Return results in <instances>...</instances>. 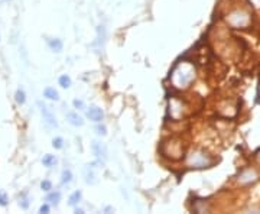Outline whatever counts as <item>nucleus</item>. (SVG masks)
<instances>
[{
  "label": "nucleus",
  "mask_w": 260,
  "mask_h": 214,
  "mask_svg": "<svg viewBox=\"0 0 260 214\" xmlns=\"http://www.w3.org/2000/svg\"><path fill=\"white\" fill-rule=\"evenodd\" d=\"M169 80L178 90H185L195 80V67L191 61H179L172 68Z\"/></svg>",
  "instance_id": "1"
},
{
  "label": "nucleus",
  "mask_w": 260,
  "mask_h": 214,
  "mask_svg": "<svg viewBox=\"0 0 260 214\" xmlns=\"http://www.w3.org/2000/svg\"><path fill=\"white\" fill-rule=\"evenodd\" d=\"M185 164L186 167L192 168V169H204V168L213 167L215 164V159L204 150L197 149V150H192L186 155Z\"/></svg>",
  "instance_id": "2"
},
{
  "label": "nucleus",
  "mask_w": 260,
  "mask_h": 214,
  "mask_svg": "<svg viewBox=\"0 0 260 214\" xmlns=\"http://www.w3.org/2000/svg\"><path fill=\"white\" fill-rule=\"evenodd\" d=\"M184 152H185L184 145L178 138H171V139L162 142V145H160V154L172 161H178L182 158Z\"/></svg>",
  "instance_id": "3"
},
{
  "label": "nucleus",
  "mask_w": 260,
  "mask_h": 214,
  "mask_svg": "<svg viewBox=\"0 0 260 214\" xmlns=\"http://www.w3.org/2000/svg\"><path fill=\"white\" fill-rule=\"evenodd\" d=\"M225 22H227L232 28H247L251 22L250 13L244 9L232 10L230 13H227Z\"/></svg>",
  "instance_id": "4"
},
{
  "label": "nucleus",
  "mask_w": 260,
  "mask_h": 214,
  "mask_svg": "<svg viewBox=\"0 0 260 214\" xmlns=\"http://www.w3.org/2000/svg\"><path fill=\"white\" fill-rule=\"evenodd\" d=\"M186 112H188V106L185 102L179 100L177 97H172L169 100V116L174 120H181L182 117H185Z\"/></svg>",
  "instance_id": "5"
},
{
  "label": "nucleus",
  "mask_w": 260,
  "mask_h": 214,
  "mask_svg": "<svg viewBox=\"0 0 260 214\" xmlns=\"http://www.w3.org/2000/svg\"><path fill=\"white\" fill-rule=\"evenodd\" d=\"M38 106H39V110H41V114H42V117H44V121L47 123L48 128H56L58 126V123H56L55 116L52 114V112L48 109L47 106L44 104V103H38Z\"/></svg>",
  "instance_id": "6"
},
{
  "label": "nucleus",
  "mask_w": 260,
  "mask_h": 214,
  "mask_svg": "<svg viewBox=\"0 0 260 214\" xmlns=\"http://www.w3.org/2000/svg\"><path fill=\"white\" fill-rule=\"evenodd\" d=\"M91 149H93L94 155L97 157L99 161H106V159H107V148H106L104 143L94 140L93 145H91Z\"/></svg>",
  "instance_id": "7"
},
{
  "label": "nucleus",
  "mask_w": 260,
  "mask_h": 214,
  "mask_svg": "<svg viewBox=\"0 0 260 214\" xmlns=\"http://www.w3.org/2000/svg\"><path fill=\"white\" fill-rule=\"evenodd\" d=\"M257 178H259V175L256 174L254 169H246L239 175V182L240 184H251V182L257 181Z\"/></svg>",
  "instance_id": "8"
},
{
  "label": "nucleus",
  "mask_w": 260,
  "mask_h": 214,
  "mask_svg": "<svg viewBox=\"0 0 260 214\" xmlns=\"http://www.w3.org/2000/svg\"><path fill=\"white\" fill-rule=\"evenodd\" d=\"M87 117L90 119L94 123H100V121L104 119V113L100 107H97V106H93V107H90L88 110H87Z\"/></svg>",
  "instance_id": "9"
},
{
  "label": "nucleus",
  "mask_w": 260,
  "mask_h": 214,
  "mask_svg": "<svg viewBox=\"0 0 260 214\" xmlns=\"http://www.w3.org/2000/svg\"><path fill=\"white\" fill-rule=\"evenodd\" d=\"M84 178H85V182L90 184V186H94L97 182V175L94 172L93 167H90V165L85 167V169H84Z\"/></svg>",
  "instance_id": "10"
},
{
  "label": "nucleus",
  "mask_w": 260,
  "mask_h": 214,
  "mask_svg": "<svg viewBox=\"0 0 260 214\" xmlns=\"http://www.w3.org/2000/svg\"><path fill=\"white\" fill-rule=\"evenodd\" d=\"M67 120L70 121L73 126H83L84 125V120L81 116H78V113L75 112H71L67 114Z\"/></svg>",
  "instance_id": "11"
},
{
  "label": "nucleus",
  "mask_w": 260,
  "mask_h": 214,
  "mask_svg": "<svg viewBox=\"0 0 260 214\" xmlns=\"http://www.w3.org/2000/svg\"><path fill=\"white\" fill-rule=\"evenodd\" d=\"M48 45L54 52H61L62 51V41L61 39H48Z\"/></svg>",
  "instance_id": "12"
},
{
  "label": "nucleus",
  "mask_w": 260,
  "mask_h": 214,
  "mask_svg": "<svg viewBox=\"0 0 260 214\" xmlns=\"http://www.w3.org/2000/svg\"><path fill=\"white\" fill-rule=\"evenodd\" d=\"M44 96L47 97L48 100H58V91H56L55 88H52V87H47L44 90Z\"/></svg>",
  "instance_id": "13"
},
{
  "label": "nucleus",
  "mask_w": 260,
  "mask_h": 214,
  "mask_svg": "<svg viewBox=\"0 0 260 214\" xmlns=\"http://www.w3.org/2000/svg\"><path fill=\"white\" fill-rule=\"evenodd\" d=\"M59 200H61V193H58V191H55V193H51V194L47 197V201H49V204L56 205L58 203H59Z\"/></svg>",
  "instance_id": "14"
},
{
  "label": "nucleus",
  "mask_w": 260,
  "mask_h": 214,
  "mask_svg": "<svg viewBox=\"0 0 260 214\" xmlns=\"http://www.w3.org/2000/svg\"><path fill=\"white\" fill-rule=\"evenodd\" d=\"M97 34H99V37H97V41H95V44L97 45H103V42H104V38H106V29L103 25H100L99 28H97Z\"/></svg>",
  "instance_id": "15"
},
{
  "label": "nucleus",
  "mask_w": 260,
  "mask_h": 214,
  "mask_svg": "<svg viewBox=\"0 0 260 214\" xmlns=\"http://www.w3.org/2000/svg\"><path fill=\"white\" fill-rule=\"evenodd\" d=\"M55 162H56V159L54 155H45V157H44V159H42V164H44V165L48 168L52 167Z\"/></svg>",
  "instance_id": "16"
},
{
  "label": "nucleus",
  "mask_w": 260,
  "mask_h": 214,
  "mask_svg": "<svg viewBox=\"0 0 260 214\" xmlns=\"http://www.w3.org/2000/svg\"><path fill=\"white\" fill-rule=\"evenodd\" d=\"M59 85H61L62 88L71 87V78H70L68 75H61V77H59Z\"/></svg>",
  "instance_id": "17"
},
{
  "label": "nucleus",
  "mask_w": 260,
  "mask_h": 214,
  "mask_svg": "<svg viewBox=\"0 0 260 214\" xmlns=\"http://www.w3.org/2000/svg\"><path fill=\"white\" fill-rule=\"evenodd\" d=\"M62 184H68V182H71L73 181V172L70 171V169H64L62 171Z\"/></svg>",
  "instance_id": "18"
},
{
  "label": "nucleus",
  "mask_w": 260,
  "mask_h": 214,
  "mask_svg": "<svg viewBox=\"0 0 260 214\" xmlns=\"http://www.w3.org/2000/svg\"><path fill=\"white\" fill-rule=\"evenodd\" d=\"M80 200H81V193L80 191H75L74 194L70 197V205H77L80 203Z\"/></svg>",
  "instance_id": "19"
},
{
  "label": "nucleus",
  "mask_w": 260,
  "mask_h": 214,
  "mask_svg": "<svg viewBox=\"0 0 260 214\" xmlns=\"http://www.w3.org/2000/svg\"><path fill=\"white\" fill-rule=\"evenodd\" d=\"M25 100H26L25 93H23L22 90H18V91H16V103H19V104H23Z\"/></svg>",
  "instance_id": "20"
},
{
  "label": "nucleus",
  "mask_w": 260,
  "mask_h": 214,
  "mask_svg": "<svg viewBox=\"0 0 260 214\" xmlns=\"http://www.w3.org/2000/svg\"><path fill=\"white\" fill-rule=\"evenodd\" d=\"M41 188H42L44 191H49V190H52V182H51V181H48V179H45V181H42V182H41Z\"/></svg>",
  "instance_id": "21"
},
{
  "label": "nucleus",
  "mask_w": 260,
  "mask_h": 214,
  "mask_svg": "<svg viewBox=\"0 0 260 214\" xmlns=\"http://www.w3.org/2000/svg\"><path fill=\"white\" fill-rule=\"evenodd\" d=\"M95 131H97V135H100V136H106V135H107V129H106V126H103V125H99V126L95 128Z\"/></svg>",
  "instance_id": "22"
},
{
  "label": "nucleus",
  "mask_w": 260,
  "mask_h": 214,
  "mask_svg": "<svg viewBox=\"0 0 260 214\" xmlns=\"http://www.w3.org/2000/svg\"><path fill=\"white\" fill-rule=\"evenodd\" d=\"M62 143H64V140L61 139V138H55V139L52 140V146L56 149L62 148Z\"/></svg>",
  "instance_id": "23"
},
{
  "label": "nucleus",
  "mask_w": 260,
  "mask_h": 214,
  "mask_svg": "<svg viewBox=\"0 0 260 214\" xmlns=\"http://www.w3.org/2000/svg\"><path fill=\"white\" fill-rule=\"evenodd\" d=\"M8 204V196H6V193L5 191H0V205H5Z\"/></svg>",
  "instance_id": "24"
},
{
  "label": "nucleus",
  "mask_w": 260,
  "mask_h": 214,
  "mask_svg": "<svg viewBox=\"0 0 260 214\" xmlns=\"http://www.w3.org/2000/svg\"><path fill=\"white\" fill-rule=\"evenodd\" d=\"M74 107L78 109V110H83L84 109V103L81 100H74Z\"/></svg>",
  "instance_id": "25"
},
{
  "label": "nucleus",
  "mask_w": 260,
  "mask_h": 214,
  "mask_svg": "<svg viewBox=\"0 0 260 214\" xmlns=\"http://www.w3.org/2000/svg\"><path fill=\"white\" fill-rule=\"evenodd\" d=\"M250 2V5L253 8H256V9H260V0H249Z\"/></svg>",
  "instance_id": "26"
},
{
  "label": "nucleus",
  "mask_w": 260,
  "mask_h": 214,
  "mask_svg": "<svg viewBox=\"0 0 260 214\" xmlns=\"http://www.w3.org/2000/svg\"><path fill=\"white\" fill-rule=\"evenodd\" d=\"M39 211L41 213H49V205L48 204H44V205H41V208H39Z\"/></svg>",
  "instance_id": "27"
},
{
  "label": "nucleus",
  "mask_w": 260,
  "mask_h": 214,
  "mask_svg": "<svg viewBox=\"0 0 260 214\" xmlns=\"http://www.w3.org/2000/svg\"><path fill=\"white\" fill-rule=\"evenodd\" d=\"M256 159H257V161H259V162H260V150H259V152H257V154H256Z\"/></svg>",
  "instance_id": "28"
},
{
  "label": "nucleus",
  "mask_w": 260,
  "mask_h": 214,
  "mask_svg": "<svg viewBox=\"0 0 260 214\" xmlns=\"http://www.w3.org/2000/svg\"><path fill=\"white\" fill-rule=\"evenodd\" d=\"M259 99H260V83H259Z\"/></svg>",
  "instance_id": "29"
},
{
  "label": "nucleus",
  "mask_w": 260,
  "mask_h": 214,
  "mask_svg": "<svg viewBox=\"0 0 260 214\" xmlns=\"http://www.w3.org/2000/svg\"><path fill=\"white\" fill-rule=\"evenodd\" d=\"M5 2H9V0H5Z\"/></svg>",
  "instance_id": "30"
}]
</instances>
